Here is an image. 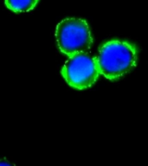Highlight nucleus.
I'll use <instances>...</instances> for the list:
<instances>
[{
  "label": "nucleus",
  "instance_id": "nucleus-1",
  "mask_svg": "<svg viewBox=\"0 0 148 166\" xmlns=\"http://www.w3.org/2000/svg\"><path fill=\"white\" fill-rule=\"evenodd\" d=\"M100 75L114 81L124 76L136 66L138 49L135 45L121 40L103 43L95 57Z\"/></svg>",
  "mask_w": 148,
  "mask_h": 166
},
{
  "label": "nucleus",
  "instance_id": "nucleus-2",
  "mask_svg": "<svg viewBox=\"0 0 148 166\" xmlns=\"http://www.w3.org/2000/svg\"><path fill=\"white\" fill-rule=\"evenodd\" d=\"M56 38L59 49L69 57L88 50L93 43L87 22L76 18H66L58 24Z\"/></svg>",
  "mask_w": 148,
  "mask_h": 166
},
{
  "label": "nucleus",
  "instance_id": "nucleus-3",
  "mask_svg": "<svg viewBox=\"0 0 148 166\" xmlns=\"http://www.w3.org/2000/svg\"><path fill=\"white\" fill-rule=\"evenodd\" d=\"M62 75L72 88L83 90L95 83L100 72L95 58L82 52L69 57L63 67Z\"/></svg>",
  "mask_w": 148,
  "mask_h": 166
},
{
  "label": "nucleus",
  "instance_id": "nucleus-4",
  "mask_svg": "<svg viewBox=\"0 0 148 166\" xmlns=\"http://www.w3.org/2000/svg\"><path fill=\"white\" fill-rule=\"evenodd\" d=\"M38 2L39 0H5L7 8L16 13L28 12L37 6Z\"/></svg>",
  "mask_w": 148,
  "mask_h": 166
},
{
  "label": "nucleus",
  "instance_id": "nucleus-5",
  "mask_svg": "<svg viewBox=\"0 0 148 166\" xmlns=\"http://www.w3.org/2000/svg\"><path fill=\"white\" fill-rule=\"evenodd\" d=\"M0 166H17L6 158H0Z\"/></svg>",
  "mask_w": 148,
  "mask_h": 166
}]
</instances>
